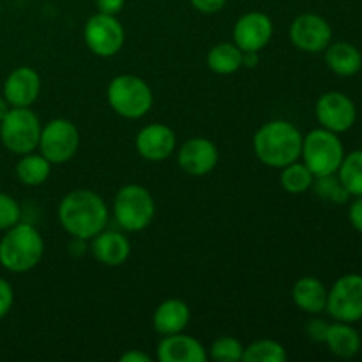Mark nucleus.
Returning a JSON list of instances; mask_svg holds the SVG:
<instances>
[{
    "label": "nucleus",
    "instance_id": "f257e3e1",
    "mask_svg": "<svg viewBox=\"0 0 362 362\" xmlns=\"http://www.w3.org/2000/svg\"><path fill=\"white\" fill-rule=\"evenodd\" d=\"M60 226L73 239L90 240L108 225L110 211L101 194L92 189H74L59 204Z\"/></svg>",
    "mask_w": 362,
    "mask_h": 362
},
{
    "label": "nucleus",
    "instance_id": "f03ea898",
    "mask_svg": "<svg viewBox=\"0 0 362 362\" xmlns=\"http://www.w3.org/2000/svg\"><path fill=\"white\" fill-rule=\"evenodd\" d=\"M299 127L283 119L269 120L253 136V151L258 161L269 168L281 170L293 161H299L303 151Z\"/></svg>",
    "mask_w": 362,
    "mask_h": 362
},
{
    "label": "nucleus",
    "instance_id": "7ed1b4c3",
    "mask_svg": "<svg viewBox=\"0 0 362 362\" xmlns=\"http://www.w3.org/2000/svg\"><path fill=\"white\" fill-rule=\"evenodd\" d=\"M45 255V240L30 223H16L0 239V265L14 274L37 267Z\"/></svg>",
    "mask_w": 362,
    "mask_h": 362
},
{
    "label": "nucleus",
    "instance_id": "20e7f679",
    "mask_svg": "<svg viewBox=\"0 0 362 362\" xmlns=\"http://www.w3.org/2000/svg\"><path fill=\"white\" fill-rule=\"evenodd\" d=\"M106 99L110 108L127 120L141 119L154 105L151 85L136 74H119L113 78L106 90Z\"/></svg>",
    "mask_w": 362,
    "mask_h": 362
},
{
    "label": "nucleus",
    "instance_id": "39448f33",
    "mask_svg": "<svg viewBox=\"0 0 362 362\" xmlns=\"http://www.w3.org/2000/svg\"><path fill=\"white\" fill-rule=\"evenodd\" d=\"M300 158L315 177L332 175L338 173L341 166L345 158V145L336 133L317 127L303 138Z\"/></svg>",
    "mask_w": 362,
    "mask_h": 362
},
{
    "label": "nucleus",
    "instance_id": "423d86ee",
    "mask_svg": "<svg viewBox=\"0 0 362 362\" xmlns=\"http://www.w3.org/2000/svg\"><path fill=\"white\" fill-rule=\"evenodd\" d=\"M113 216L126 232H141L156 216V202L147 187L140 184H126L113 198Z\"/></svg>",
    "mask_w": 362,
    "mask_h": 362
},
{
    "label": "nucleus",
    "instance_id": "0eeeda50",
    "mask_svg": "<svg viewBox=\"0 0 362 362\" xmlns=\"http://www.w3.org/2000/svg\"><path fill=\"white\" fill-rule=\"evenodd\" d=\"M42 124L30 108H11L0 122V141L18 156L37 151Z\"/></svg>",
    "mask_w": 362,
    "mask_h": 362
},
{
    "label": "nucleus",
    "instance_id": "6e6552de",
    "mask_svg": "<svg viewBox=\"0 0 362 362\" xmlns=\"http://www.w3.org/2000/svg\"><path fill=\"white\" fill-rule=\"evenodd\" d=\"M37 148L52 165H64L80 148V131L71 120L52 119L42 126Z\"/></svg>",
    "mask_w": 362,
    "mask_h": 362
},
{
    "label": "nucleus",
    "instance_id": "1a4fd4ad",
    "mask_svg": "<svg viewBox=\"0 0 362 362\" xmlns=\"http://www.w3.org/2000/svg\"><path fill=\"white\" fill-rule=\"evenodd\" d=\"M325 311L336 322L357 324L362 320V274L352 272L336 279L327 292Z\"/></svg>",
    "mask_w": 362,
    "mask_h": 362
},
{
    "label": "nucleus",
    "instance_id": "9d476101",
    "mask_svg": "<svg viewBox=\"0 0 362 362\" xmlns=\"http://www.w3.org/2000/svg\"><path fill=\"white\" fill-rule=\"evenodd\" d=\"M83 39L87 48L94 53L95 57H108L117 55L122 49L124 41H126V32H124L122 23L112 14L98 13L87 20L83 27Z\"/></svg>",
    "mask_w": 362,
    "mask_h": 362
},
{
    "label": "nucleus",
    "instance_id": "9b49d317",
    "mask_svg": "<svg viewBox=\"0 0 362 362\" xmlns=\"http://www.w3.org/2000/svg\"><path fill=\"white\" fill-rule=\"evenodd\" d=\"M315 117L324 129L336 134L346 133L352 129L357 120L356 103L339 90H331L322 94L315 105Z\"/></svg>",
    "mask_w": 362,
    "mask_h": 362
},
{
    "label": "nucleus",
    "instance_id": "f8f14e48",
    "mask_svg": "<svg viewBox=\"0 0 362 362\" xmlns=\"http://www.w3.org/2000/svg\"><path fill=\"white\" fill-rule=\"evenodd\" d=\"M288 37L304 53H322L332 42V27L324 16L304 13L292 21Z\"/></svg>",
    "mask_w": 362,
    "mask_h": 362
},
{
    "label": "nucleus",
    "instance_id": "ddd939ff",
    "mask_svg": "<svg viewBox=\"0 0 362 362\" xmlns=\"http://www.w3.org/2000/svg\"><path fill=\"white\" fill-rule=\"evenodd\" d=\"M272 34H274L272 20L265 13L258 11L243 14L232 30L233 42L243 52H260L271 42Z\"/></svg>",
    "mask_w": 362,
    "mask_h": 362
},
{
    "label": "nucleus",
    "instance_id": "4468645a",
    "mask_svg": "<svg viewBox=\"0 0 362 362\" xmlns=\"http://www.w3.org/2000/svg\"><path fill=\"white\" fill-rule=\"evenodd\" d=\"M179 166L193 177H204L218 166L219 151L214 141L204 136H194L184 141L177 151Z\"/></svg>",
    "mask_w": 362,
    "mask_h": 362
},
{
    "label": "nucleus",
    "instance_id": "2eb2a0df",
    "mask_svg": "<svg viewBox=\"0 0 362 362\" xmlns=\"http://www.w3.org/2000/svg\"><path fill=\"white\" fill-rule=\"evenodd\" d=\"M134 145H136L138 154L147 161H165L177 151V134L166 124L154 122L141 127L140 133L136 134Z\"/></svg>",
    "mask_w": 362,
    "mask_h": 362
},
{
    "label": "nucleus",
    "instance_id": "dca6fc26",
    "mask_svg": "<svg viewBox=\"0 0 362 362\" xmlns=\"http://www.w3.org/2000/svg\"><path fill=\"white\" fill-rule=\"evenodd\" d=\"M41 94V76L28 66H20L7 74L4 98L13 108H30Z\"/></svg>",
    "mask_w": 362,
    "mask_h": 362
},
{
    "label": "nucleus",
    "instance_id": "f3484780",
    "mask_svg": "<svg viewBox=\"0 0 362 362\" xmlns=\"http://www.w3.org/2000/svg\"><path fill=\"white\" fill-rule=\"evenodd\" d=\"M209 352L197 338L184 332L163 336L158 345L159 362H205Z\"/></svg>",
    "mask_w": 362,
    "mask_h": 362
},
{
    "label": "nucleus",
    "instance_id": "a211bd4d",
    "mask_svg": "<svg viewBox=\"0 0 362 362\" xmlns=\"http://www.w3.org/2000/svg\"><path fill=\"white\" fill-rule=\"evenodd\" d=\"M92 240V255L99 264L106 267H120L131 255V243L124 233L113 230H103Z\"/></svg>",
    "mask_w": 362,
    "mask_h": 362
},
{
    "label": "nucleus",
    "instance_id": "6ab92c4d",
    "mask_svg": "<svg viewBox=\"0 0 362 362\" xmlns=\"http://www.w3.org/2000/svg\"><path fill=\"white\" fill-rule=\"evenodd\" d=\"M191 310L184 300L166 299L156 308L152 315V327L158 334L170 336L184 332L189 325Z\"/></svg>",
    "mask_w": 362,
    "mask_h": 362
},
{
    "label": "nucleus",
    "instance_id": "aec40b11",
    "mask_svg": "<svg viewBox=\"0 0 362 362\" xmlns=\"http://www.w3.org/2000/svg\"><path fill=\"white\" fill-rule=\"evenodd\" d=\"M327 292L324 283L315 276H303L292 288V299L300 311L308 315H318L327 306Z\"/></svg>",
    "mask_w": 362,
    "mask_h": 362
},
{
    "label": "nucleus",
    "instance_id": "412c9836",
    "mask_svg": "<svg viewBox=\"0 0 362 362\" xmlns=\"http://www.w3.org/2000/svg\"><path fill=\"white\" fill-rule=\"evenodd\" d=\"M325 64L334 74L343 78L356 76L362 69V53L356 45L346 41L331 42L324 49Z\"/></svg>",
    "mask_w": 362,
    "mask_h": 362
},
{
    "label": "nucleus",
    "instance_id": "4be33fe9",
    "mask_svg": "<svg viewBox=\"0 0 362 362\" xmlns=\"http://www.w3.org/2000/svg\"><path fill=\"white\" fill-rule=\"evenodd\" d=\"M324 343L329 346L331 354H334L339 359H352L361 352L362 338L354 324L334 322V324H329Z\"/></svg>",
    "mask_w": 362,
    "mask_h": 362
},
{
    "label": "nucleus",
    "instance_id": "5701e85b",
    "mask_svg": "<svg viewBox=\"0 0 362 362\" xmlns=\"http://www.w3.org/2000/svg\"><path fill=\"white\" fill-rule=\"evenodd\" d=\"M207 66L212 73L228 76L243 67V49L235 42H219L207 55Z\"/></svg>",
    "mask_w": 362,
    "mask_h": 362
},
{
    "label": "nucleus",
    "instance_id": "b1692460",
    "mask_svg": "<svg viewBox=\"0 0 362 362\" xmlns=\"http://www.w3.org/2000/svg\"><path fill=\"white\" fill-rule=\"evenodd\" d=\"M52 163L41 154V152H28L21 156L16 165V177L25 186H41L49 179L52 173Z\"/></svg>",
    "mask_w": 362,
    "mask_h": 362
},
{
    "label": "nucleus",
    "instance_id": "393cba45",
    "mask_svg": "<svg viewBox=\"0 0 362 362\" xmlns=\"http://www.w3.org/2000/svg\"><path fill=\"white\" fill-rule=\"evenodd\" d=\"M313 180L315 175L311 173V170L299 161H293L281 168V177H279L281 187L290 194L306 193L313 186Z\"/></svg>",
    "mask_w": 362,
    "mask_h": 362
},
{
    "label": "nucleus",
    "instance_id": "a878e982",
    "mask_svg": "<svg viewBox=\"0 0 362 362\" xmlns=\"http://www.w3.org/2000/svg\"><path fill=\"white\" fill-rule=\"evenodd\" d=\"M288 354L279 341L274 339H257L244 346V362H286Z\"/></svg>",
    "mask_w": 362,
    "mask_h": 362
},
{
    "label": "nucleus",
    "instance_id": "bb28decb",
    "mask_svg": "<svg viewBox=\"0 0 362 362\" xmlns=\"http://www.w3.org/2000/svg\"><path fill=\"white\" fill-rule=\"evenodd\" d=\"M338 177L350 193V197H362V148L345 154Z\"/></svg>",
    "mask_w": 362,
    "mask_h": 362
},
{
    "label": "nucleus",
    "instance_id": "cd10ccee",
    "mask_svg": "<svg viewBox=\"0 0 362 362\" xmlns=\"http://www.w3.org/2000/svg\"><path fill=\"white\" fill-rule=\"evenodd\" d=\"M317 193V197H320L322 200H327L331 204L343 205L350 200V193L346 191V187L343 186V182L339 180L338 173H332V175H324V177H315L313 186H311Z\"/></svg>",
    "mask_w": 362,
    "mask_h": 362
},
{
    "label": "nucleus",
    "instance_id": "c85d7f7f",
    "mask_svg": "<svg viewBox=\"0 0 362 362\" xmlns=\"http://www.w3.org/2000/svg\"><path fill=\"white\" fill-rule=\"evenodd\" d=\"M244 346L233 336H221L216 339L209 350V357L216 362H237L243 361Z\"/></svg>",
    "mask_w": 362,
    "mask_h": 362
},
{
    "label": "nucleus",
    "instance_id": "c756f323",
    "mask_svg": "<svg viewBox=\"0 0 362 362\" xmlns=\"http://www.w3.org/2000/svg\"><path fill=\"white\" fill-rule=\"evenodd\" d=\"M21 209L13 197L0 193V232H6L11 226L20 223Z\"/></svg>",
    "mask_w": 362,
    "mask_h": 362
},
{
    "label": "nucleus",
    "instance_id": "7c9ffc66",
    "mask_svg": "<svg viewBox=\"0 0 362 362\" xmlns=\"http://www.w3.org/2000/svg\"><path fill=\"white\" fill-rule=\"evenodd\" d=\"M14 304V290L11 286L9 281L0 278V320L4 317H7V313L11 311Z\"/></svg>",
    "mask_w": 362,
    "mask_h": 362
},
{
    "label": "nucleus",
    "instance_id": "2f4dec72",
    "mask_svg": "<svg viewBox=\"0 0 362 362\" xmlns=\"http://www.w3.org/2000/svg\"><path fill=\"white\" fill-rule=\"evenodd\" d=\"M327 329H329L327 322L322 320V318H313V320H310L306 324V334L310 336L313 341L324 343L325 334H327Z\"/></svg>",
    "mask_w": 362,
    "mask_h": 362
},
{
    "label": "nucleus",
    "instance_id": "473e14b6",
    "mask_svg": "<svg viewBox=\"0 0 362 362\" xmlns=\"http://www.w3.org/2000/svg\"><path fill=\"white\" fill-rule=\"evenodd\" d=\"M191 6L204 14H216L226 6V0H189Z\"/></svg>",
    "mask_w": 362,
    "mask_h": 362
},
{
    "label": "nucleus",
    "instance_id": "72a5a7b5",
    "mask_svg": "<svg viewBox=\"0 0 362 362\" xmlns=\"http://www.w3.org/2000/svg\"><path fill=\"white\" fill-rule=\"evenodd\" d=\"M349 221L354 230L362 233V197H356V200L349 207Z\"/></svg>",
    "mask_w": 362,
    "mask_h": 362
},
{
    "label": "nucleus",
    "instance_id": "f704fd0d",
    "mask_svg": "<svg viewBox=\"0 0 362 362\" xmlns=\"http://www.w3.org/2000/svg\"><path fill=\"white\" fill-rule=\"evenodd\" d=\"M124 2L126 0H95V7H98V13L117 16L122 11Z\"/></svg>",
    "mask_w": 362,
    "mask_h": 362
},
{
    "label": "nucleus",
    "instance_id": "c9c22d12",
    "mask_svg": "<svg viewBox=\"0 0 362 362\" xmlns=\"http://www.w3.org/2000/svg\"><path fill=\"white\" fill-rule=\"evenodd\" d=\"M120 362H151V357L141 350H127L120 356Z\"/></svg>",
    "mask_w": 362,
    "mask_h": 362
},
{
    "label": "nucleus",
    "instance_id": "e433bc0d",
    "mask_svg": "<svg viewBox=\"0 0 362 362\" xmlns=\"http://www.w3.org/2000/svg\"><path fill=\"white\" fill-rule=\"evenodd\" d=\"M260 62L258 52H243V67H257Z\"/></svg>",
    "mask_w": 362,
    "mask_h": 362
},
{
    "label": "nucleus",
    "instance_id": "4c0bfd02",
    "mask_svg": "<svg viewBox=\"0 0 362 362\" xmlns=\"http://www.w3.org/2000/svg\"><path fill=\"white\" fill-rule=\"evenodd\" d=\"M11 108H13V106H11L9 103H7V99L2 95V98H0V122H2L4 117H6L7 113H9Z\"/></svg>",
    "mask_w": 362,
    "mask_h": 362
}]
</instances>
